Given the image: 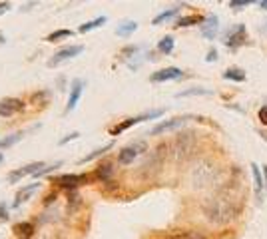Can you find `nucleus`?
I'll use <instances>...</instances> for the list:
<instances>
[{
    "label": "nucleus",
    "mask_w": 267,
    "mask_h": 239,
    "mask_svg": "<svg viewBox=\"0 0 267 239\" xmlns=\"http://www.w3.org/2000/svg\"><path fill=\"white\" fill-rule=\"evenodd\" d=\"M205 213H207V217L213 223H226V221H230L234 217L235 209L234 205H232V202H230V198L215 196V198H211L205 204Z\"/></svg>",
    "instance_id": "f257e3e1"
},
{
    "label": "nucleus",
    "mask_w": 267,
    "mask_h": 239,
    "mask_svg": "<svg viewBox=\"0 0 267 239\" xmlns=\"http://www.w3.org/2000/svg\"><path fill=\"white\" fill-rule=\"evenodd\" d=\"M162 114H164V110H154V112H148V114H142V116L128 118V120H124V122H120V124L112 126V128H110V136H118V134H122V132L130 130L132 126H136V124H142V122H146V120H156V118H160Z\"/></svg>",
    "instance_id": "f03ea898"
},
{
    "label": "nucleus",
    "mask_w": 267,
    "mask_h": 239,
    "mask_svg": "<svg viewBox=\"0 0 267 239\" xmlns=\"http://www.w3.org/2000/svg\"><path fill=\"white\" fill-rule=\"evenodd\" d=\"M88 181H92V175H88V173H64V175L52 177V183L66 187V189H76L78 185L88 183Z\"/></svg>",
    "instance_id": "7ed1b4c3"
},
{
    "label": "nucleus",
    "mask_w": 267,
    "mask_h": 239,
    "mask_svg": "<svg viewBox=\"0 0 267 239\" xmlns=\"http://www.w3.org/2000/svg\"><path fill=\"white\" fill-rule=\"evenodd\" d=\"M82 50H84L82 44H72V46H66V48H60V50L48 60V66H50V68L60 66V64H64V62H68V60L76 58L78 54H82Z\"/></svg>",
    "instance_id": "20e7f679"
},
{
    "label": "nucleus",
    "mask_w": 267,
    "mask_h": 239,
    "mask_svg": "<svg viewBox=\"0 0 267 239\" xmlns=\"http://www.w3.org/2000/svg\"><path fill=\"white\" fill-rule=\"evenodd\" d=\"M144 150H146V144H144V141H136L132 146H126V148H122V152L118 154V162H120L122 166H128V164H132L134 160H136Z\"/></svg>",
    "instance_id": "39448f33"
},
{
    "label": "nucleus",
    "mask_w": 267,
    "mask_h": 239,
    "mask_svg": "<svg viewBox=\"0 0 267 239\" xmlns=\"http://www.w3.org/2000/svg\"><path fill=\"white\" fill-rule=\"evenodd\" d=\"M24 110V102L20 98H2L0 100V118H12Z\"/></svg>",
    "instance_id": "423d86ee"
},
{
    "label": "nucleus",
    "mask_w": 267,
    "mask_h": 239,
    "mask_svg": "<svg viewBox=\"0 0 267 239\" xmlns=\"http://www.w3.org/2000/svg\"><path fill=\"white\" fill-rule=\"evenodd\" d=\"M188 120H190V116H180V118H171V120H166V122H160L158 126H154V128H152L150 136H160V134H164V132L177 130V128H182Z\"/></svg>",
    "instance_id": "0eeeda50"
},
{
    "label": "nucleus",
    "mask_w": 267,
    "mask_h": 239,
    "mask_svg": "<svg viewBox=\"0 0 267 239\" xmlns=\"http://www.w3.org/2000/svg\"><path fill=\"white\" fill-rule=\"evenodd\" d=\"M213 177H215V168H211L207 164H200L192 173V179L196 185H207L213 181Z\"/></svg>",
    "instance_id": "6e6552de"
},
{
    "label": "nucleus",
    "mask_w": 267,
    "mask_h": 239,
    "mask_svg": "<svg viewBox=\"0 0 267 239\" xmlns=\"http://www.w3.org/2000/svg\"><path fill=\"white\" fill-rule=\"evenodd\" d=\"M42 168H46V164L44 162H34V164H28V166H24V168H20V170H14L8 173V181L10 183H16V181H20L22 177H26V175H36L38 171L42 170Z\"/></svg>",
    "instance_id": "1a4fd4ad"
},
{
    "label": "nucleus",
    "mask_w": 267,
    "mask_h": 239,
    "mask_svg": "<svg viewBox=\"0 0 267 239\" xmlns=\"http://www.w3.org/2000/svg\"><path fill=\"white\" fill-rule=\"evenodd\" d=\"M245 40H247V36H245V26H243V24H237L235 28L230 30V34L226 36V46L232 48V50H237L239 46L245 44Z\"/></svg>",
    "instance_id": "9d476101"
},
{
    "label": "nucleus",
    "mask_w": 267,
    "mask_h": 239,
    "mask_svg": "<svg viewBox=\"0 0 267 239\" xmlns=\"http://www.w3.org/2000/svg\"><path fill=\"white\" fill-rule=\"evenodd\" d=\"M184 76V72L175 66H169V68H164V70H158L150 76V82L154 84H160V82H169V80H180Z\"/></svg>",
    "instance_id": "9b49d317"
},
{
    "label": "nucleus",
    "mask_w": 267,
    "mask_h": 239,
    "mask_svg": "<svg viewBox=\"0 0 267 239\" xmlns=\"http://www.w3.org/2000/svg\"><path fill=\"white\" fill-rule=\"evenodd\" d=\"M82 92H84V80H80V78L72 80V86H70V96H68V104H66V112H72V110L78 106Z\"/></svg>",
    "instance_id": "f8f14e48"
},
{
    "label": "nucleus",
    "mask_w": 267,
    "mask_h": 239,
    "mask_svg": "<svg viewBox=\"0 0 267 239\" xmlns=\"http://www.w3.org/2000/svg\"><path fill=\"white\" fill-rule=\"evenodd\" d=\"M217 30H219V20H217L215 14H209V16L203 20V24H201V34L211 40V38L217 36Z\"/></svg>",
    "instance_id": "ddd939ff"
},
{
    "label": "nucleus",
    "mask_w": 267,
    "mask_h": 239,
    "mask_svg": "<svg viewBox=\"0 0 267 239\" xmlns=\"http://www.w3.org/2000/svg\"><path fill=\"white\" fill-rule=\"evenodd\" d=\"M12 231H14V235L18 239H30L34 235V231H36V227L30 221H22V223H16L12 227Z\"/></svg>",
    "instance_id": "4468645a"
},
{
    "label": "nucleus",
    "mask_w": 267,
    "mask_h": 239,
    "mask_svg": "<svg viewBox=\"0 0 267 239\" xmlns=\"http://www.w3.org/2000/svg\"><path fill=\"white\" fill-rule=\"evenodd\" d=\"M38 189V183H32V185H26V187H22L18 194H16V198H14V207H20V205L24 204V202H28L30 200V196H32L34 192Z\"/></svg>",
    "instance_id": "2eb2a0df"
},
{
    "label": "nucleus",
    "mask_w": 267,
    "mask_h": 239,
    "mask_svg": "<svg viewBox=\"0 0 267 239\" xmlns=\"http://www.w3.org/2000/svg\"><path fill=\"white\" fill-rule=\"evenodd\" d=\"M203 16L200 14H192V16H184L175 22V28H186V26H194V24H203Z\"/></svg>",
    "instance_id": "dca6fc26"
},
{
    "label": "nucleus",
    "mask_w": 267,
    "mask_h": 239,
    "mask_svg": "<svg viewBox=\"0 0 267 239\" xmlns=\"http://www.w3.org/2000/svg\"><path fill=\"white\" fill-rule=\"evenodd\" d=\"M112 148H114V144H112V141H108L106 146H102V148H98V150H94L92 154H88V156H84V158H82V160H80L78 164H86V162H92V160H96V158H100V156H104V154H108V152H110Z\"/></svg>",
    "instance_id": "f3484780"
},
{
    "label": "nucleus",
    "mask_w": 267,
    "mask_h": 239,
    "mask_svg": "<svg viewBox=\"0 0 267 239\" xmlns=\"http://www.w3.org/2000/svg\"><path fill=\"white\" fill-rule=\"evenodd\" d=\"M112 164H104V166H98L96 171L92 173V179H98V181H108L110 179V175H112Z\"/></svg>",
    "instance_id": "a211bd4d"
},
{
    "label": "nucleus",
    "mask_w": 267,
    "mask_h": 239,
    "mask_svg": "<svg viewBox=\"0 0 267 239\" xmlns=\"http://www.w3.org/2000/svg\"><path fill=\"white\" fill-rule=\"evenodd\" d=\"M108 22V18L106 16H98V18H94V20H90V22H86V24H82L80 28H78V32H82V34H86V32H90V30H96V28H100Z\"/></svg>",
    "instance_id": "6ab92c4d"
},
{
    "label": "nucleus",
    "mask_w": 267,
    "mask_h": 239,
    "mask_svg": "<svg viewBox=\"0 0 267 239\" xmlns=\"http://www.w3.org/2000/svg\"><path fill=\"white\" fill-rule=\"evenodd\" d=\"M251 173H253V181H255V192H257V198H261L263 194V187H265V181L261 179V170L257 164H251Z\"/></svg>",
    "instance_id": "aec40b11"
},
{
    "label": "nucleus",
    "mask_w": 267,
    "mask_h": 239,
    "mask_svg": "<svg viewBox=\"0 0 267 239\" xmlns=\"http://www.w3.org/2000/svg\"><path fill=\"white\" fill-rule=\"evenodd\" d=\"M138 30V22H134V20H128V22H122L118 28H116V34L122 36V38H126V36L134 34Z\"/></svg>",
    "instance_id": "412c9836"
},
{
    "label": "nucleus",
    "mask_w": 267,
    "mask_h": 239,
    "mask_svg": "<svg viewBox=\"0 0 267 239\" xmlns=\"http://www.w3.org/2000/svg\"><path fill=\"white\" fill-rule=\"evenodd\" d=\"M180 10H182L180 6H173V8H169V10H164L162 14H158V16H156V18L152 20V24H154V26H158V24L166 22V20H169V18H173V16H175V14L180 12Z\"/></svg>",
    "instance_id": "4be33fe9"
},
{
    "label": "nucleus",
    "mask_w": 267,
    "mask_h": 239,
    "mask_svg": "<svg viewBox=\"0 0 267 239\" xmlns=\"http://www.w3.org/2000/svg\"><path fill=\"white\" fill-rule=\"evenodd\" d=\"M162 239H205V237L201 233H196V231H175V233L164 235Z\"/></svg>",
    "instance_id": "5701e85b"
},
{
    "label": "nucleus",
    "mask_w": 267,
    "mask_h": 239,
    "mask_svg": "<svg viewBox=\"0 0 267 239\" xmlns=\"http://www.w3.org/2000/svg\"><path fill=\"white\" fill-rule=\"evenodd\" d=\"M226 80H234V82H243L245 80V72L241 68H228L224 72Z\"/></svg>",
    "instance_id": "b1692460"
},
{
    "label": "nucleus",
    "mask_w": 267,
    "mask_h": 239,
    "mask_svg": "<svg viewBox=\"0 0 267 239\" xmlns=\"http://www.w3.org/2000/svg\"><path fill=\"white\" fill-rule=\"evenodd\" d=\"M173 46H175L173 38H171V36H164V38L160 40V44H158V50H160L162 54H171V52H173Z\"/></svg>",
    "instance_id": "393cba45"
},
{
    "label": "nucleus",
    "mask_w": 267,
    "mask_h": 239,
    "mask_svg": "<svg viewBox=\"0 0 267 239\" xmlns=\"http://www.w3.org/2000/svg\"><path fill=\"white\" fill-rule=\"evenodd\" d=\"M22 132H16V134H10L8 137H4V139H0V148H10V146H14L16 141H20L22 139Z\"/></svg>",
    "instance_id": "a878e982"
},
{
    "label": "nucleus",
    "mask_w": 267,
    "mask_h": 239,
    "mask_svg": "<svg viewBox=\"0 0 267 239\" xmlns=\"http://www.w3.org/2000/svg\"><path fill=\"white\" fill-rule=\"evenodd\" d=\"M74 34L72 30H56V32H52V34L46 36V42H58V40H62V38H70V36Z\"/></svg>",
    "instance_id": "bb28decb"
},
{
    "label": "nucleus",
    "mask_w": 267,
    "mask_h": 239,
    "mask_svg": "<svg viewBox=\"0 0 267 239\" xmlns=\"http://www.w3.org/2000/svg\"><path fill=\"white\" fill-rule=\"evenodd\" d=\"M211 94L209 90H203V88H192V90H184L177 94V98H184V96H207Z\"/></svg>",
    "instance_id": "cd10ccee"
},
{
    "label": "nucleus",
    "mask_w": 267,
    "mask_h": 239,
    "mask_svg": "<svg viewBox=\"0 0 267 239\" xmlns=\"http://www.w3.org/2000/svg\"><path fill=\"white\" fill-rule=\"evenodd\" d=\"M58 168H62V162H56V164H52V166H46V168H42V170L36 173V177H42V175H46V173H50V171L58 170Z\"/></svg>",
    "instance_id": "c85d7f7f"
},
{
    "label": "nucleus",
    "mask_w": 267,
    "mask_h": 239,
    "mask_svg": "<svg viewBox=\"0 0 267 239\" xmlns=\"http://www.w3.org/2000/svg\"><path fill=\"white\" fill-rule=\"evenodd\" d=\"M249 4H251V0H232V2H230V6H232L234 10H241V8L249 6Z\"/></svg>",
    "instance_id": "c756f323"
},
{
    "label": "nucleus",
    "mask_w": 267,
    "mask_h": 239,
    "mask_svg": "<svg viewBox=\"0 0 267 239\" xmlns=\"http://www.w3.org/2000/svg\"><path fill=\"white\" fill-rule=\"evenodd\" d=\"M10 219V213H8V207L4 204H0V223H4V221H8Z\"/></svg>",
    "instance_id": "7c9ffc66"
},
{
    "label": "nucleus",
    "mask_w": 267,
    "mask_h": 239,
    "mask_svg": "<svg viewBox=\"0 0 267 239\" xmlns=\"http://www.w3.org/2000/svg\"><path fill=\"white\" fill-rule=\"evenodd\" d=\"M78 137H80V132H72V134H68L66 137H62V139H60L58 144H60V146H64V144L72 141V139H78Z\"/></svg>",
    "instance_id": "2f4dec72"
},
{
    "label": "nucleus",
    "mask_w": 267,
    "mask_h": 239,
    "mask_svg": "<svg viewBox=\"0 0 267 239\" xmlns=\"http://www.w3.org/2000/svg\"><path fill=\"white\" fill-rule=\"evenodd\" d=\"M205 60H207V62H215V60H217V50L211 48V50L207 52V58H205Z\"/></svg>",
    "instance_id": "473e14b6"
},
{
    "label": "nucleus",
    "mask_w": 267,
    "mask_h": 239,
    "mask_svg": "<svg viewBox=\"0 0 267 239\" xmlns=\"http://www.w3.org/2000/svg\"><path fill=\"white\" fill-rule=\"evenodd\" d=\"M259 120H261V124H267V106L259 110Z\"/></svg>",
    "instance_id": "72a5a7b5"
},
{
    "label": "nucleus",
    "mask_w": 267,
    "mask_h": 239,
    "mask_svg": "<svg viewBox=\"0 0 267 239\" xmlns=\"http://www.w3.org/2000/svg\"><path fill=\"white\" fill-rule=\"evenodd\" d=\"M10 10V2H0V16Z\"/></svg>",
    "instance_id": "f704fd0d"
},
{
    "label": "nucleus",
    "mask_w": 267,
    "mask_h": 239,
    "mask_svg": "<svg viewBox=\"0 0 267 239\" xmlns=\"http://www.w3.org/2000/svg\"><path fill=\"white\" fill-rule=\"evenodd\" d=\"M259 6H261L263 10H267V0H261V2H259Z\"/></svg>",
    "instance_id": "c9c22d12"
},
{
    "label": "nucleus",
    "mask_w": 267,
    "mask_h": 239,
    "mask_svg": "<svg viewBox=\"0 0 267 239\" xmlns=\"http://www.w3.org/2000/svg\"><path fill=\"white\" fill-rule=\"evenodd\" d=\"M263 175H265V185H267V166H263Z\"/></svg>",
    "instance_id": "e433bc0d"
},
{
    "label": "nucleus",
    "mask_w": 267,
    "mask_h": 239,
    "mask_svg": "<svg viewBox=\"0 0 267 239\" xmlns=\"http://www.w3.org/2000/svg\"><path fill=\"white\" fill-rule=\"evenodd\" d=\"M4 40H6V38H4V34L0 32V44H4Z\"/></svg>",
    "instance_id": "4c0bfd02"
},
{
    "label": "nucleus",
    "mask_w": 267,
    "mask_h": 239,
    "mask_svg": "<svg viewBox=\"0 0 267 239\" xmlns=\"http://www.w3.org/2000/svg\"><path fill=\"white\" fill-rule=\"evenodd\" d=\"M2 160H4V158H2V154H0V162H2Z\"/></svg>",
    "instance_id": "58836bf2"
}]
</instances>
